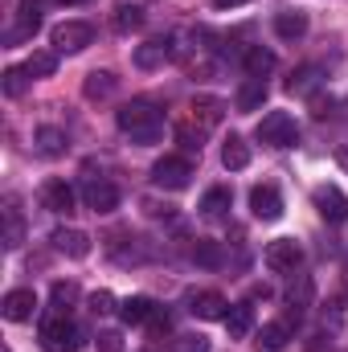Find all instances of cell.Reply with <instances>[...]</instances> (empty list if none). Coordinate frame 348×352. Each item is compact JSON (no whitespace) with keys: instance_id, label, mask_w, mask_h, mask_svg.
Wrapping results in <instances>:
<instances>
[{"instance_id":"18","label":"cell","mask_w":348,"mask_h":352,"mask_svg":"<svg viewBox=\"0 0 348 352\" xmlns=\"http://www.w3.org/2000/svg\"><path fill=\"white\" fill-rule=\"evenodd\" d=\"M156 316V303L148 299V295H127L123 303H119V320L123 324H148Z\"/></svg>"},{"instance_id":"10","label":"cell","mask_w":348,"mask_h":352,"mask_svg":"<svg viewBox=\"0 0 348 352\" xmlns=\"http://www.w3.org/2000/svg\"><path fill=\"white\" fill-rule=\"evenodd\" d=\"M250 213H254L259 221H279V217H283V197H279L274 184H259V188L250 192Z\"/></svg>"},{"instance_id":"22","label":"cell","mask_w":348,"mask_h":352,"mask_svg":"<svg viewBox=\"0 0 348 352\" xmlns=\"http://www.w3.org/2000/svg\"><path fill=\"white\" fill-rule=\"evenodd\" d=\"M41 29V12H37V4L33 0H25L21 4V16H17V29L8 33V41H21V37H33Z\"/></svg>"},{"instance_id":"12","label":"cell","mask_w":348,"mask_h":352,"mask_svg":"<svg viewBox=\"0 0 348 352\" xmlns=\"http://www.w3.org/2000/svg\"><path fill=\"white\" fill-rule=\"evenodd\" d=\"M50 242H54V250H58V254H66V258H87V254H90V238L83 234V230H70V226L54 230V234H50Z\"/></svg>"},{"instance_id":"8","label":"cell","mask_w":348,"mask_h":352,"mask_svg":"<svg viewBox=\"0 0 348 352\" xmlns=\"http://www.w3.org/2000/svg\"><path fill=\"white\" fill-rule=\"evenodd\" d=\"M83 197H87V209H94V213H115L119 209V188L107 180V176H90L87 188H83Z\"/></svg>"},{"instance_id":"25","label":"cell","mask_w":348,"mask_h":352,"mask_svg":"<svg viewBox=\"0 0 348 352\" xmlns=\"http://www.w3.org/2000/svg\"><path fill=\"white\" fill-rule=\"evenodd\" d=\"M115 87H119V78L111 70H94V74H87V82H83V94L87 98H107V94H115Z\"/></svg>"},{"instance_id":"27","label":"cell","mask_w":348,"mask_h":352,"mask_svg":"<svg viewBox=\"0 0 348 352\" xmlns=\"http://www.w3.org/2000/svg\"><path fill=\"white\" fill-rule=\"evenodd\" d=\"M270 70H274V54H270V50H262V45L246 50V74H250V78H266Z\"/></svg>"},{"instance_id":"38","label":"cell","mask_w":348,"mask_h":352,"mask_svg":"<svg viewBox=\"0 0 348 352\" xmlns=\"http://www.w3.org/2000/svg\"><path fill=\"white\" fill-rule=\"evenodd\" d=\"M98 352H123V336L119 332H102L98 336Z\"/></svg>"},{"instance_id":"37","label":"cell","mask_w":348,"mask_h":352,"mask_svg":"<svg viewBox=\"0 0 348 352\" xmlns=\"http://www.w3.org/2000/svg\"><path fill=\"white\" fill-rule=\"evenodd\" d=\"M90 311H94V316H107V311H115V299H111V291H94V295H90Z\"/></svg>"},{"instance_id":"30","label":"cell","mask_w":348,"mask_h":352,"mask_svg":"<svg viewBox=\"0 0 348 352\" xmlns=\"http://www.w3.org/2000/svg\"><path fill=\"white\" fill-rule=\"evenodd\" d=\"M316 87H320V70H316V66H299V70L287 78V90H291V94H312Z\"/></svg>"},{"instance_id":"9","label":"cell","mask_w":348,"mask_h":352,"mask_svg":"<svg viewBox=\"0 0 348 352\" xmlns=\"http://www.w3.org/2000/svg\"><path fill=\"white\" fill-rule=\"evenodd\" d=\"M0 311H4V320L25 324V320H33V311H37V295H33L29 287H17V291H8V295L0 299Z\"/></svg>"},{"instance_id":"35","label":"cell","mask_w":348,"mask_h":352,"mask_svg":"<svg viewBox=\"0 0 348 352\" xmlns=\"http://www.w3.org/2000/svg\"><path fill=\"white\" fill-rule=\"evenodd\" d=\"M193 258H197L201 266H221V246H217V242H197Z\"/></svg>"},{"instance_id":"20","label":"cell","mask_w":348,"mask_h":352,"mask_svg":"<svg viewBox=\"0 0 348 352\" xmlns=\"http://www.w3.org/2000/svg\"><path fill=\"white\" fill-rule=\"evenodd\" d=\"M221 164H226L230 173H242V168L250 164V144H246L242 135H230V140L221 144Z\"/></svg>"},{"instance_id":"36","label":"cell","mask_w":348,"mask_h":352,"mask_svg":"<svg viewBox=\"0 0 348 352\" xmlns=\"http://www.w3.org/2000/svg\"><path fill=\"white\" fill-rule=\"evenodd\" d=\"M173 352H209V340L205 336H180L173 344Z\"/></svg>"},{"instance_id":"32","label":"cell","mask_w":348,"mask_h":352,"mask_svg":"<svg viewBox=\"0 0 348 352\" xmlns=\"http://www.w3.org/2000/svg\"><path fill=\"white\" fill-rule=\"evenodd\" d=\"M201 140H205V127H193V123H180V127H176V144H180L184 152H197V156H201Z\"/></svg>"},{"instance_id":"7","label":"cell","mask_w":348,"mask_h":352,"mask_svg":"<svg viewBox=\"0 0 348 352\" xmlns=\"http://www.w3.org/2000/svg\"><path fill=\"white\" fill-rule=\"evenodd\" d=\"M312 201H316L320 217H324V221H332V226H340V221L348 217V197L336 188V184H320Z\"/></svg>"},{"instance_id":"24","label":"cell","mask_w":348,"mask_h":352,"mask_svg":"<svg viewBox=\"0 0 348 352\" xmlns=\"http://www.w3.org/2000/svg\"><path fill=\"white\" fill-rule=\"evenodd\" d=\"M25 70H29V78H50L58 70V50H33Z\"/></svg>"},{"instance_id":"6","label":"cell","mask_w":348,"mask_h":352,"mask_svg":"<svg viewBox=\"0 0 348 352\" xmlns=\"http://www.w3.org/2000/svg\"><path fill=\"white\" fill-rule=\"evenodd\" d=\"M152 180H156L160 188H188V180H193V160H188V156H160V160L152 164Z\"/></svg>"},{"instance_id":"40","label":"cell","mask_w":348,"mask_h":352,"mask_svg":"<svg viewBox=\"0 0 348 352\" xmlns=\"http://www.w3.org/2000/svg\"><path fill=\"white\" fill-rule=\"evenodd\" d=\"M242 4H250V0H213V8H242Z\"/></svg>"},{"instance_id":"39","label":"cell","mask_w":348,"mask_h":352,"mask_svg":"<svg viewBox=\"0 0 348 352\" xmlns=\"http://www.w3.org/2000/svg\"><path fill=\"white\" fill-rule=\"evenodd\" d=\"M312 111H316V119H324L332 111V98H312Z\"/></svg>"},{"instance_id":"33","label":"cell","mask_w":348,"mask_h":352,"mask_svg":"<svg viewBox=\"0 0 348 352\" xmlns=\"http://www.w3.org/2000/svg\"><path fill=\"white\" fill-rule=\"evenodd\" d=\"M50 299H54V311H70V303L78 299V287L74 283H54V291H50Z\"/></svg>"},{"instance_id":"29","label":"cell","mask_w":348,"mask_h":352,"mask_svg":"<svg viewBox=\"0 0 348 352\" xmlns=\"http://www.w3.org/2000/svg\"><path fill=\"white\" fill-rule=\"evenodd\" d=\"M29 82H33V78H29V70H25V66H8V70H4V78H0V87H4L8 98H21V94L29 90Z\"/></svg>"},{"instance_id":"26","label":"cell","mask_w":348,"mask_h":352,"mask_svg":"<svg viewBox=\"0 0 348 352\" xmlns=\"http://www.w3.org/2000/svg\"><path fill=\"white\" fill-rule=\"evenodd\" d=\"M262 102H266V82L262 78H250L246 87L238 90V111H262Z\"/></svg>"},{"instance_id":"31","label":"cell","mask_w":348,"mask_h":352,"mask_svg":"<svg viewBox=\"0 0 348 352\" xmlns=\"http://www.w3.org/2000/svg\"><path fill=\"white\" fill-rule=\"evenodd\" d=\"M140 25H144V8L140 4H119L115 8V29L119 33H135Z\"/></svg>"},{"instance_id":"1","label":"cell","mask_w":348,"mask_h":352,"mask_svg":"<svg viewBox=\"0 0 348 352\" xmlns=\"http://www.w3.org/2000/svg\"><path fill=\"white\" fill-rule=\"evenodd\" d=\"M115 123H119V131L123 135H131V140H140V144H152V140H160V131H164V119H160V111L152 107V102H127V107H119L115 111Z\"/></svg>"},{"instance_id":"17","label":"cell","mask_w":348,"mask_h":352,"mask_svg":"<svg viewBox=\"0 0 348 352\" xmlns=\"http://www.w3.org/2000/svg\"><path fill=\"white\" fill-rule=\"evenodd\" d=\"M193 119L209 131V127H217V123L226 119V102L213 98V94H197V98H193Z\"/></svg>"},{"instance_id":"14","label":"cell","mask_w":348,"mask_h":352,"mask_svg":"<svg viewBox=\"0 0 348 352\" xmlns=\"http://www.w3.org/2000/svg\"><path fill=\"white\" fill-rule=\"evenodd\" d=\"M188 311H193L197 320H226L230 303H226V295H217V291H197L193 303H188Z\"/></svg>"},{"instance_id":"4","label":"cell","mask_w":348,"mask_h":352,"mask_svg":"<svg viewBox=\"0 0 348 352\" xmlns=\"http://www.w3.org/2000/svg\"><path fill=\"white\" fill-rule=\"evenodd\" d=\"M50 37H54L58 54H78V50H87L94 41V25L90 21H62V25H54Z\"/></svg>"},{"instance_id":"34","label":"cell","mask_w":348,"mask_h":352,"mask_svg":"<svg viewBox=\"0 0 348 352\" xmlns=\"http://www.w3.org/2000/svg\"><path fill=\"white\" fill-rule=\"evenodd\" d=\"M21 238H25V226H21V217H17V209H8V221H4V246L17 250Z\"/></svg>"},{"instance_id":"16","label":"cell","mask_w":348,"mask_h":352,"mask_svg":"<svg viewBox=\"0 0 348 352\" xmlns=\"http://www.w3.org/2000/svg\"><path fill=\"white\" fill-rule=\"evenodd\" d=\"M226 332H230V340H246L250 332H254V307L250 303H234L230 311H226Z\"/></svg>"},{"instance_id":"28","label":"cell","mask_w":348,"mask_h":352,"mask_svg":"<svg viewBox=\"0 0 348 352\" xmlns=\"http://www.w3.org/2000/svg\"><path fill=\"white\" fill-rule=\"evenodd\" d=\"M226 209H230V188H209L205 201H201V213L209 221H217V217H226Z\"/></svg>"},{"instance_id":"5","label":"cell","mask_w":348,"mask_h":352,"mask_svg":"<svg viewBox=\"0 0 348 352\" xmlns=\"http://www.w3.org/2000/svg\"><path fill=\"white\" fill-rule=\"evenodd\" d=\"M262 263L270 266L274 274H291V270H299V263H303V246L295 238H274L262 250Z\"/></svg>"},{"instance_id":"23","label":"cell","mask_w":348,"mask_h":352,"mask_svg":"<svg viewBox=\"0 0 348 352\" xmlns=\"http://www.w3.org/2000/svg\"><path fill=\"white\" fill-rule=\"evenodd\" d=\"M33 140H37V152H41V156H50V160L66 152V131H62V127H37V135H33Z\"/></svg>"},{"instance_id":"13","label":"cell","mask_w":348,"mask_h":352,"mask_svg":"<svg viewBox=\"0 0 348 352\" xmlns=\"http://www.w3.org/2000/svg\"><path fill=\"white\" fill-rule=\"evenodd\" d=\"M173 58V37H152L135 50V66L140 70H160L164 62Z\"/></svg>"},{"instance_id":"41","label":"cell","mask_w":348,"mask_h":352,"mask_svg":"<svg viewBox=\"0 0 348 352\" xmlns=\"http://www.w3.org/2000/svg\"><path fill=\"white\" fill-rule=\"evenodd\" d=\"M58 4H83V0H58Z\"/></svg>"},{"instance_id":"21","label":"cell","mask_w":348,"mask_h":352,"mask_svg":"<svg viewBox=\"0 0 348 352\" xmlns=\"http://www.w3.org/2000/svg\"><path fill=\"white\" fill-rule=\"evenodd\" d=\"M287 324H262L259 332H254V349L259 352H283L287 349Z\"/></svg>"},{"instance_id":"11","label":"cell","mask_w":348,"mask_h":352,"mask_svg":"<svg viewBox=\"0 0 348 352\" xmlns=\"http://www.w3.org/2000/svg\"><path fill=\"white\" fill-rule=\"evenodd\" d=\"M307 303H312V278L307 274H299L291 287H287V316H283V324L291 328V324H299L303 320V311H307Z\"/></svg>"},{"instance_id":"2","label":"cell","mask_w":348,"mask_h":352,"mask_svg":"<svg viewBox=\"0 0 348 352\" xmlns=\"http://www.w3.org/2000/svg\"><path fill=\"white\" fill-rule=\"evenodd\" d=\"M41 349L45 352H78L83 349V332L74 320H66L62 311H54L45 324H41Z\"/></svg>"},{"instance_id":"3","label":"cell","mask_w":348,"mask_h":352,"mask_svg":"<svg viewBox=\"0 0 348 352\" xmlns=\"http://www.w3.org/2000/svg\"><path fill=\"white\" fill-rule=\"evenodd\" d=\"M259 144H266V148H291L295 140H299V131H295V119L287 115V111H270V115H262L259 123Z\"/></svg>"},{"instance_id":"19","label":"cell","mask_w":348,"mask_h":352,"mask_svg":"<svg viewBox=\"0 0 348 352\" xmlns=\"http://www.w3.org/2000/svg\"><path fill=\"white\" fill-rule=\"evenodd\" d=\"M274 33H279L283 41H299V37L307 33V12H299V8L279 12V16H274Z\"/></svg>"},{"instance_id":"15","label":"cell","mask_w":348,"mask_h":352,"mask_svg":"<svg viewBox=\"0 0 348 352\" xmlns=\"http://www.w3.org/2000/svg\"><path fill=\"white\" fill-rule=\"evenodd\" d=\"M41 205H45L50 213H74V188H70L66 180H50V184L41 188Z\"/></svg>"}]
</instances>
